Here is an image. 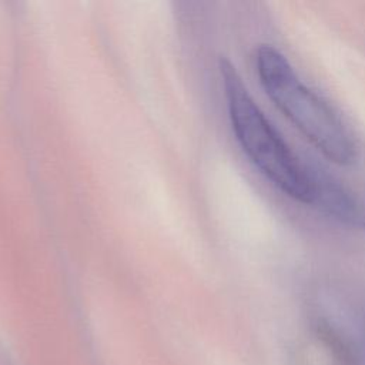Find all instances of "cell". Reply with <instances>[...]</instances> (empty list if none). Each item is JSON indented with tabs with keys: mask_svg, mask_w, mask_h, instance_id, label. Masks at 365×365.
<instances>
[{
	"mask_svg": "<svg viewBox=\"0 0 365 365\" xmlns=\"http://www.w3.org/2000/svg\"><path fill=\"white\" fill-rule=\"evenodd\" d=\"M220 74L230 121L250 161L285 195L312 205L315 170L307 167L257 106L237 68L220 58Z\"/></svg>",
	"mask_w": 365,
	"mask_h": 365,
	"instance_id": "6da1fadb",
	"label": "cell"
},
{
	"mask_svg": "<svg viewBox=\"0 0 365 365\" xmlns=\"http://www.w3.org/2000/svg\"><path fill=\"white\" fill-rule=\"evenodd\" d=\"M255 66L268 98L324 157L339 165L356 160L358 145L349 128L325 100L301 81L279 50L259 46Z\"/></svg>",
	"mask_w": 365,
	"mask_h": 365,
	"instance_id": "7a4b0ae2",
	"label": "cell"
},
{
	"mask_svg": "<svg viewBox=\"0 0 365 365\" xmlns=\"http://www.w3.org/2000/svg\"><path fill=\"white\" fill-rule=\"evenodd\" d=\"M312 205L342 222L358 218V205L351 192L332 177L315 170V192Z\"/></svg>",
	"mask_w": 365,
	"mask_h": 365,
	"instance_id": "3957f363",
	"label": "cell"
}]
</instances>
